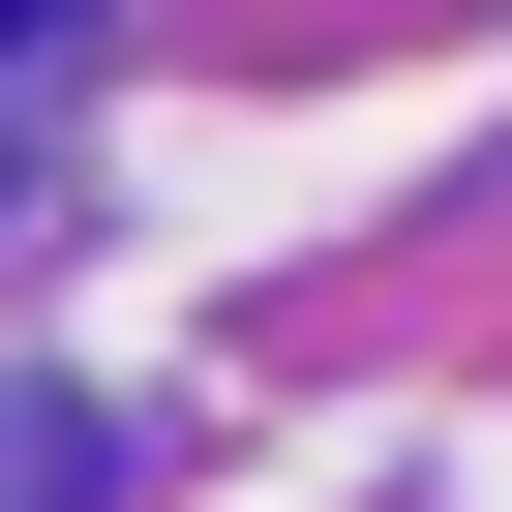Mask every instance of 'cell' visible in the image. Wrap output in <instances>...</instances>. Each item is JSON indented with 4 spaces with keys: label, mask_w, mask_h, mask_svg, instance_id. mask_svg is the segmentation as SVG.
I'll use <instances>...</instances> for the list:
<instances>
[{
    "label": "cell",
    "mask_w": 512,
    "mask_h": 512,
    "mask_svg": "<svg viewBox=\"0 0 512 512\" xmlns=\"http://www.w3.org/2000/svg\"><path fill=\"white\" fill-rule=\"evenodd\" d=\"M0 512H91V422H0Z\"/></svg>",
    "instance_id": "obj_1"
},
{
    "label": "cell",
    "mask_w": 512,
    "mask_h": 512,
    "mask_svg": "<svg viewBox=\"0 0 512 512\" xmlns=\"http://www.w3.org/2000/svg\"><path fill=\"white\" fill-rule=\"evenodd\" d=\"M31 31H61V0H0V61H31Z\"/></svg>",
    "instance_id": "obj_2"
}]
</instances>
